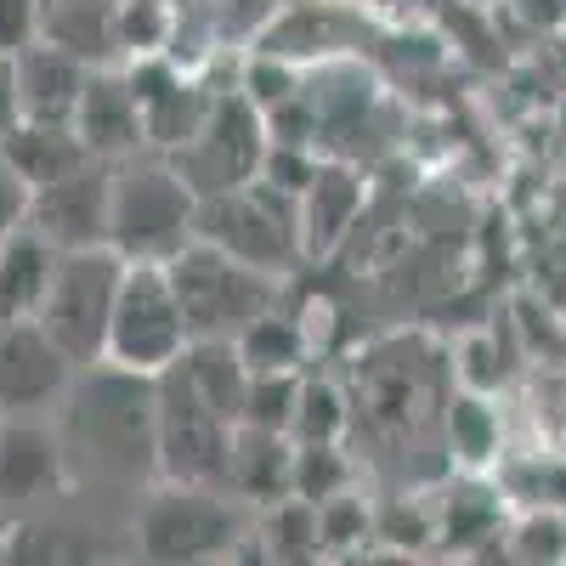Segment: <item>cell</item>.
<instances>
[{"instance_id":"obj_1","label":"cell","mask_w":566,"mask_h":566,"mask_svg":"<svg viewBox=\"0 0 566 566\" xmlns=\"http://www.w3.org/2000/svg\"><path fill=\"white\" fill-rule=\"evenodd\" d=\"M57 437L74 482H154L159 476V402L154 374L91 363L57 402Z\"/></svg>"},{"instance_id":"obj_2","label":"cell","mask_w":566,"mask_h":566,"mask_svg":"<svg viewBox=\"0 0 566 566\" xmlns=\"http://www.w3.org/2000/svg\"><path fill=\"white\" fill-rule=\"evenodd\" d=\"M250 544V522L227 488L154 476L130 510V549L154 566H199Z\"/></svg>"},{"instance_id":"obj_3","label":"cell","mask_w":566,"mask_h":566,"mask_svg":"<svg viewBox=\"0 0 566 566\" xmlns=\"http://www.w3.org/2000/svg\"><path fill=\"white\" fill-rule=\"evenodd\" d=\"M199 239V193L170 159H119L108 181V250L170 261Z\"/></svg>"},{"instance_id":"obj_4","label":"cell","mask_w":566,"mask_h":566,"mask_svg":"<svg viewBox=\"0 0 566 566\" xmlns=\"http://www.w3.org/2000/svg\"><path fill=\"white\" fill-rule=\"evenodd\" d=\"M170 283H176V301H181V317H187V335L193 340H232L239 328L277 306V277L227 255L205 239H193L181 255L165 261Z\"/></svg>"},{"instance_id":"obj_5","label":"cell","mask_w":566,"mask_h":566,"mask_svg":"<svg viewBox=\"0 0 566 566\" xmlns=\"http://www.w3.org/2000/svg\"><path fill=\"white\" fill-rule=\"evenodd\" d=\"M119 277H125V255L108 244H91V250H57V272H52V290H45L34 323L52 335L74 368L103 363L108 346V317H114V295H119Z\"/></svg>"},{"instance_id":"obj_6","label":"cell","mask_w":566,"mask_h":566,"mask_svg":"<svg viewBox=\"0 0 566 566\" xmlns=\"http://www.w3.org/2000/svg\"><path fill=\"white\" fill-rule=\"evenodd\" d=\"M187 346H193V335H187V317H181L165 261H125L103 363L130 368V374H165Z\"/></svg>"},{"instance_id":"obj_7","label":"cell","mask_w":566,"mask_h":566,"mask_svg":"<svg viewBox=\"0 0 566 566\" xmlns=\"http://www.w3.org/2000/svg\"><path fill=\"white\" fill-rule=\"evenodd\" d=\"M199 239L239 255L272 277H283L301 261V227H295V199L277 193L266 181H244L227 193L199 199Z\"/></svg>"},{"instance_id":"obj_8","label":"cell","mask_w":566,"mask_h":566,"mask_svg":"<svg viewBox=\"0 0 566 566\" xmlns=\"http://www.w3.org/2000/svg\"><path fill=\"white\" fill-rule=\"evenodd\" d=\"M154 402H159V476L227 488V453L239 424L205 402V391L181 374V363L154 374Z\"/></svg>"},{"instance_id":"obj_9","label":"cell","mask_w":566,"mask_h":566,"mask_svg":"<svg viewBox=\"0 0 566 566\" xmlns=\"http://www.w3.org/2000/svg\"><path fill=\"white\" fill-rule=\"evenodd\" d=\"M261 159H266V114L244 97V91H232V97H210L199 130L187 136L181 148H170V165L193 181L199 199L255 181Z\"/></svg>"},{"instance_id":"obj_10","label":"cell","mask_w":566,"mask_h":566,"mask_svg":"<svg viewBox=\"0 0 566 566\" xmlns=\"http://www.w3.org/2000/svg\"><path fill=\"white\" fill-rule=\"evenodd\" d=\"M74 488V470L57 437V419L40 413H0V515L18 522Z\"/></svg>"},{"instance_id":"obj_11","label":"cell","mask_w":566,"mask_h":566,"mask_svg":"<svg viewBox=\"0 0 566 566\" xmlns=\"http://www.w3.org/2000/svg\"><path fill=\"white\" fill-rule=\"evenodd\" d=\"M69 352L34 317L0 323V413H52L74 386Z\"/></svg>"},{"instance_id":"obj_12","label":"cell","mask_w":566,"mask_h":566,"mask_svg":"<svg viewBox=\"0 0 566 566\" xmlns=\"http://www.w3.org/2000/svg\"><path fill=\"white\" fill-rule=\"evenodd\" d=\"M108 181H114V165L85 159L80 170L34 187L29 227L40 232L45 244H57V250L108 244Z\"/></svg>"},{"instance_id":"obj_13","label":"cell","mask_w":566,"mask_h":566,"mask_svg":"<svg viewBox=\"0 0 566 566\" xmlns=\"http://www.w3.org/2000/svg\"><path fill=\"white\" fill-rule=\"evenodd\" d=\"M74 136L85 142L91 159L103 165H119L130 154L148 148V125H142V108H136V91L125 80V69H91L85 91H80V108H74Z\"/></svg>"},{"instance_id":"obj_14","label":"cell","mask_w":566,"mask_h":566,"mask_svg":"<svg viewBox=\"0 0 566 566\" xmlns=\"http://www.w3.org/2000/svg\"><path fill=\"white\" fill-rule=\"evenodd\" d=\"M363 210V176L346 159H317L306 187L295 193V227H301V255H328Z\"/></svg>"},{"instance_id":"obj_15","label":"cell","mask_w":566,"mask_h":566,"mask_svg":"<svg viewBox=\"0 0 566 566\" xmlns=\"http://www.w3.org/2000/svg\"><path fill=\"white\" fill-rule=\"evenodd\" d=\"M18 63V97H23V119H45V125H69L80 108V91L91 80V63L63 52L52 40H34L12 57Z\"/></svg>"},{"instance_id":"obj_16","label":"cell","mask_w":566,"mask_h":566,"mask_svg":"<svg viewBox=\"0 0 566 566\" xmlns=\"http://www.w3.org/2000/svg\"><path fill=\"white\" fill-rule=\"evenodd\" d=\"M290 476H295V437L283 431H255L239 424L232 431V453H227V493L239 504H272L290 499Z\"/></svg>"},{"instance_id":"obj_17","label":"cell","mask_w":566,"mask_h":566,"mask_svg":"<svg viewBox=\"0 0 566 566\" xmlns=\"http://www.w3.org/2000/svg\"><path fill=\"white\" fill-rule=\"evenodd\" d=\"M57 272V244H45L34 227H18L0 239V323H23L40 312Z\"/></svg>"},{"instance_id":"obj_18","label":"cell","mask_w":566,"mask_h":566,"mask_svg":"<svg viewBox=\"0 0 566 566\" xmlns=\"http://www.w3.org/2000/svg\"><path fill=\"white\" fill-rule=\"evenodd\" d=\"M431 533H437V544H448L459 555L476 549V544H504V493H499V482H482L476 470H470L459 488H448Z\"/></svg>"},{"instance_id":"obj_19","label":"cell","mask_w":566,"mask_h":566,"mask_svg":"<svg viewBox=\"0 0 566 566\" xmlns=\"http://www.w3.org/2000/svg\"><path fill=\"white\" fill-rule=\"evenodd\" d=\"M232 346H239L250 374H301L306 357H312V328L295 312L266 306V312H255L239 328V335H232Z\"/></svg>"},{"instance_id":"obj_20","label":"cell","mask_w":566,"mask_h":566,"mask_svg":"<svg viewBox=\"0 0 566 566\" xmlns=\"http://www.w3.org/2000/svg\"><path fill=\"white\" fill-rule=\"evenodd\" d=\"M0 154H7L34 187L57 181V176H69L91 159L85 142L74 136V125H45V119H18L7 136H0Z\"/></svg>"},{"instance_id":"obj_21","label":"cell","mask_w":566,"mask_h":566,"mask_svg":"<svg viewBox=\"0 0 566 566\" xmlns=\"http://www.w3.org/2000/svg\"><path fill=\"white\" fill-rule=\"evenodd\" d=\"M499 442H504V424H499V408L488 402V391H459L448 402V448L464 470H488L499 459Z\"/></svg>"},{"instance_id":"obj_22","label":"cell","mask_w":566,"mask_h":566,"mask_svg":"<svg viewBox=\"0 0 566 566\" xmlns=\"http://www.w3.org/2000/svg\"><path fill=\"white\" fill-rule=\"evenodd\" d=\"M255 544H266L261 555L266 560H317L323 555V538H317V504L306 499H272L261 504V533Z\"/></svg>"},{"instance_id":"obj_23","label":"cell","mask_w":566,"mask_h":566,"mask_svg":"<svg viewBox=\"0 0 566 566\" xmlns=\"http://www.w3.org/2000/svg\"><path fill=\"white\" fill-rule=\"evenodd\" d=\"M510 560L522 566H555L566 560V504H522V515L504 527L499 544Z\"/></svg>"},{"instance_id":"obj_24","label":"cell","mask_w":566,"mask_h":566,"mask_svg":"<svg viewBox=\"0 0 566 566\" xmlns=\"http://www.w3.org/2000/svg\"><path fill=\"white\" fill-rule=\"evenodd\" d=\"M352 424L346 391L335 380H317V374H301V397H295V419H290V437L295 442H340Z\"/></svg>"},{"instance_id":"obj_25","label":"cell","mask_w":566,"mask_h":566,"mask_svg":"<svg viewBox=\"0 0 566 566\" xmlns=\"http://www.w3.org/2000/svg\"><path fill=\"white\" fill-rule=\"evenodd\" d=\"M290 493L306 499V504H328L352 493V459L340 442H295V476H290Z\"/></svg>"},{"instance_id":"obj_26","label":"cell","mask_w":566,"mask_h":566,"mask_svg":"<svg viewBox=\"0 0 566 566\" xmlns=\"http://www.w3.org/2000/svg\"><path fill=\"white\" fill-rule=\"evenodd\" d=\"M295 397H301V374H250V380H244V402H239V424L290 437Z\"/></svg>"},{"instance_id":"obj_27","label":"cell","mask_w":566,"mask_h":566,"mask_svg":"<svg viewBox=\"0 0 566 566\" xmlns=\"http://www.w3.org/2000/svg\"><path fill=\"white\" fill-rule=\"evenodd\" d=\"M45 29V0H0V52L18 57Z\"/></svg>"},{"instance_id":"obj_28","label":"cell","mask_w":566,"mask_h":566,"mask_svg":"<svg viewBox=\"0 0 566 566\" xmlns=\"http://www.w3.org/2000/svg\"><path fill=\"white\" fill-rule=\"evenodd\" d=\"M29 210H34V181L0 154V239H12L18 227H29Z\"/></svg>"},{"instance_id":"obj_29","label":"cell","mask_w":566,"mask_h":566,"mask_svg":"<svg viewBox=\"0 0 566 566\" xmlns=\"http://www.w3.org/2000/svg\"><path fill=\"white\" fill-rule=\"evenodd\" d=\"M23 119V97H18V63L0 52V136Z\"/></svg>"},{"instance_id":"obj_30","label":"cell","mask_w":566,"mask_h":566,"mask_svg":"<svg viewBox=\"0 0 566 566\" xmlns=\"http://www.w3.org/2000/svg\"><path fill=\"white\" fill-rule=\"evenodd\" d=\"M510 12L527 29H560L566 23V0H510Z\"/></svg>"},{"instance_id":"obj_31","label":"cell","mask_w":566,"mask_h":566,"mask_svg":"<svg viewBox=\"0 0 566 566\" xmlns=\"http://www.w3.org/2000/svg\"><path fill=\"white\" fill-rule=\"evenodd\" d=\"M0 533H7V515H0Z\"/></svg>"}]
</instances>
